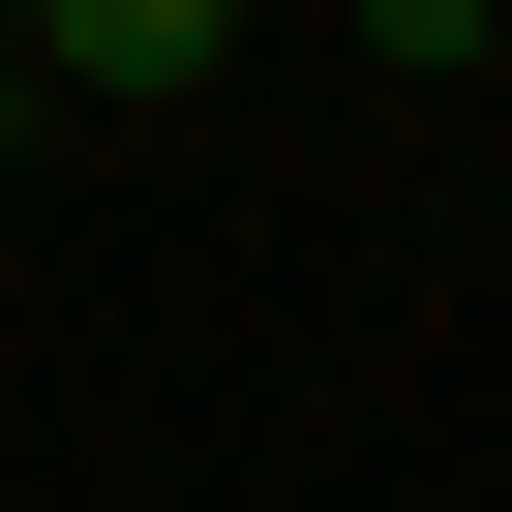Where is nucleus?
I'll return each mask as SVG.
<instances>
[{"label": "nucleus", "instance_id": "obj_1", "mask_svg": "<svg viewBox=\"0 0 512 512\" xmlns=\"http://www.w3.org/2000/svg\"><path fill=\"white\" fill-rule=\"evenodd\" d=\"M31 91H211V0H61V31H0Z\"/></svg>", "mask_w": 512, "mask_h": 512}, {"label": "nucleus", "instance_id": "obj_2", "mask_svg": "<svg viewBox=\"0 0 512 512\" xmlns=\"http://www.w3.org/2000/svg\"><path fill=\"white\" fill-rule=\"evenodd\" d=\"M0 121H31V61H0Z\"/></svg>", "mask_w": 512, "mask_h": 512}]
</instances>
